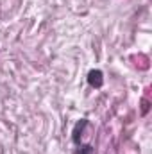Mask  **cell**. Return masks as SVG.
<instances>
[{"label":"cell","mask_w":152,"mask_h":154,"mask_svg":"<svg viewBox=\"0 0 152 154\" xmlns=\"http://www.w3.org/2000/svg\"><path fill=\"white\" fill-rule=\"evenodd\" d=\"M86 127H88V120H86V118H81L75 125H74V131H72V142H74L75 145H81V138H82Z\"/></svg>","instance_id":"obj_1"},{"label":"cell","mask_w":152,"mask_h":154,"mask_svg":"<svg viewBox=\"0 0 152 154\" xmlns=\"http://www.w3.org/2000/svg\"><path fill=\"white\" fill-rule=\"evenodd\" d=\"M149 108H150V104H149V100H141V115H147L149 113Z\"/></svg>","instance_id":"obj_4"},{"label":"cell","mask_w":152,"mask_h":154,"mask_svg":"<svg viewBox=\"0 0 152 154\" xmlns=\"http://www.w3.org/2000/svg\"><path fill=\"white\" fill-rule=\"evenodd\" d=\"M93 151H95L93 145L88 143V145H79V149H77L75 154H93Z\"/></svg>","instance_id":"obj_3"},{"label":"cell","mask_w":152,"mask_h":154,"mask_svg":"<svg viewBox=\"0 0 152 154\" xmlns=\"http://www.w3.org/2000/svg\"><path fill=\"white\" fill-rule=\"evenodd\" d=\"M86 79H88V84L91 88H102V84H104V74H102V70H90Z\"/></svg>","instance_id":"obj_2"}]
</instances>
